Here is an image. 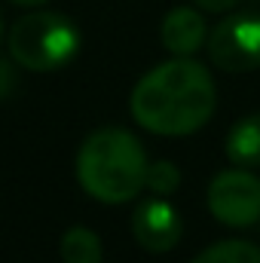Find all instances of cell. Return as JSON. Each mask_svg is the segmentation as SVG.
Instances as JSON below:
<instances>
[{
  "instance_id": "6da1fadb",
  "label": "cell",
  "mask_w": 260,
  "mask_h": 263,
  "mask_svg": "<svg viewBox=\"0 0 260 263\" xmlns=\"http://www.w3.org/2000/svg\"><path fill=\"white\" fill-rule=\"evenodd\" d=\"M214 101L217 92L208 67L190 55H175L135 83L129 107L141 129L162 138H181L211 120Z\"/></svg>"
},
{
  "instance_id": "7a4b0ae2",
  "label": "cell",
  "mask_w": 260,
  "mask_h": 263,
  "mask_svg": "<svg viewBox=\"0 0 260 263\" xmlns=\"http://www.w3.org/2000/svg\"><path fill=\"white\" fill-rule=\"evenodd\" d=\"M147 165L144 144L132 132L98 129L77 153V181L92 199L123 205L147 187Z\"/></svg>"
},
{
  "instance_id": "3957f363",
  "label": "cell",
  "mask_w": 260,
  "mask_h": 263,
  "mask_svg": "<svg viewBox=\"0 0 260 263\" xmlns=\"http://www.w3.org/2000/svg\"><path fill=\"white\" fill-rule=\"evenodd\" d=\"M9 55L25 70L49 73L65 67L80 52V31L62 12H28L9 28Z\"/></svg>"
},
{
  "instance_id": "277c9868",
  "label": "cell",
  "mask_w": 260,
  "mask_h": 263,
  "mask_svg": "<svg viewBox=\"0 0 260 263\" xmlns=\"http://www.w3.org/2000/svg\"><path fill=\"white\" fill-rule=\"evenodd\" d=\"M208 59L227 73H248L260 67V15L233 12L208 31Z\"/></svg>"
},
{
  "instance_id": "5b68a950",
  "label": "cell",
  "mask_w": 260,
  "mask_h": 263,
  "mask_svg": "<svg viewBox=\"0 0 260 263\" xmlns=\"http://www.w3.org/2000/svg\"><path fill=\"white\" fill-rule=\"evenodd\" d=\"M208 211L227 227H254L260 220V181L248 168H227L208 184Z\"/></svg>"
},
{
  "instance_id": "8992f818",
  "label": "cell",
  "mask_w": 260,
  "mask_h": 263,
  "mask_svg": "<svg viewBox=\"0 0 260 263\" xmlns=\"http://www.w3.org/2000/svg\"><path fill=\"white\" fill-rule=\"evenodd\" d=\"M184 233V220L178 214V208L172 202H165L162 196L141 199L135 205L132 214V236L135 242L150 251V254H165L181 242Z\"/></svg>"
},
{
  "instance_id": "52a82bcc",
  "label": "cell",
  "mask_w": 260,
  "mask_h": 263,
  "mask_svg": "<svg viewBox=\"0 0 260 263\" xmlns=\"http://www.w3.org/2000/svg\"><path fill=\"white\" fill-rule=\"evenodd\" d=\"M159 40L172 55H193L208 43V28L199 9L190 6H175L165 12L159 25Z\"/></svg>"
},
{
  "instance_id": "ba28073f",
  "label": "cell",
  "mask_w": 260,
  "mask_h": 263,
  "mask_svg": "<svg viewBox=\"0 0 260 263\" xmlns=\"http://www.w3.org/2000/svg\"><path fill=\"white\" fill-rule=\"evenodd\" d=\"M227 156L233 165L242 168H257L260 165V114H248L242 117L230 135H227Z\"/></svg>"
},
{
  "instance_id": "9c48e42d",
  "label": "cell",
  "mask_w": 260,
  "mask_h": 263,
  "mask_svg": "<svg viewBox=\"0 0 260 263\" xmlns=\"http://www.w3.org/2000/svg\"><path fill=\"white\" fill-rule=\"evenodd\" d=\"M59 254L65 263H101V239L89 227H70L59 242Z\"/></svg>"
},
{
  "instance_id": "30bf717a",
  "label": "cell",
  "mask_w": 260,
  "mask_h": 263,
  "mask_svg": "<svg viewBox=\"0 0 260 263\" xmlns=\"http://www.w3.org/2000/svg\"><path fill=\"white\" fill-rule=\"evenodd\" d=\"M190 263H260V248L245 239H224L199 251Z\"/></svg>"
},
{
  "instance_id": "8fae6325",
  "label": "cell",
  "mask_w": 260,
  "mask_h": 263,
  "mask_svg": "<svg viewBox=\"0 0 260 263\" xmlns=\"http://www.w3.org/2000/svg\"><path fill=\"white\" fill-rule=\"evenodd\" d=\"M181 187V172L175 162L169 159H159V162H150L147 165V190L153 196H169Z\"/></svg>"
},
{
  "instance_id": "7c38bea8",
  "label": "cell",
  "mask_w": 260,
  "mask_h": 263,
  "mask_svg": "<svg viewBox=\"0 0 260 263\" xmlns=\"http://www.w3.org/2000/svg\"><path fill=\"white\" fill-rule=\"evenodd\" d=\"M15 83H18L15 59H12V55H9V59H3V55H0V98H6V95L15 89Z\"/></svg>"
},
{
  "instance_id": "4fadbf2b",
  "label": "cell",
  "mask_w": 260,
  "mask_h": 263,
  "mask_svg": "<svg viewBox=\"0 0 260 263\" xmlns=\"http://www.w3.org/2000/svg\"><path fill=\"white\" fill-rule=\"evenodd\" d=\"M193 3L205 12H230L239 0H193Z\"/></svg>"
},
{
  "instance_id": "5bb4252c",
  "label": "cell",
  "mask_w": 260,
  "mask_h": 263,
  "mask_svg": "<svg viewBox=\"0 0 260 263\" xmlns=\"http://www.w3.org/2000/svg\"><path fill=\"white\" fill-rule=\"evenodd\" d=\"M9 3H18V6H43L46 0H9Z\"/></svg>"
},
{
  "instance_id": "9a60e30c",
  "label": "cell",
  "mask_w": 260,
  "mask_h": 263,
  "mask_svg": "<svg viewBox=\"0 0 260 263\" xmlns=\"http://www.w3.org/2000/svg\"><path fill=\"white\" fill-rule=\"evenodd\" d=\"M0 37H3V15H0Z\"/></svg>"
}]
</instances>
